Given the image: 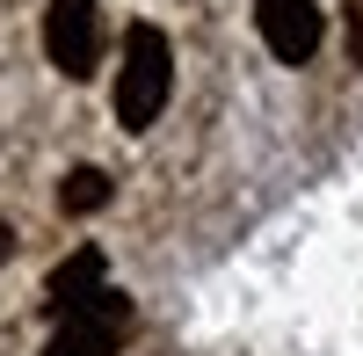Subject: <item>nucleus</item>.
Wrapping results in <instances>:
<instances>
[{
	"label": "nucleus",
	"instance_id": "obj_1",
	"mask_svg": "<svg viewBox=\"0 0 363 356\" xmlns=\"http://www.w3.org/2000/svg\"><path fill=\"white\" fill-rule=\"evenodd\" d=\"M167 87H174V51L153 22H131L124 29V66H116V124L124 131H153L160 109H167Z\"/></svg>",
	"mask_w": 363,
	"mask_h": 356
},
{
	"label": "nucleus",
	"instance_id": "obj_2",
	"mask_svg": "<svg viewBox=\"0 0 363 356\" xmlns=\"http://www.w3.org/2000/svg\"><path fill=\"white\" fill-rule=\"evenodd\" d=\"M44 58L66 80H95V66H102V8L95 0H51L44 8Z\"/></svg>",
	"mask_w": 363,
	"mask_h": 356
},
{
	"label": "nucleus",
	"instance_id": "obj_3",
	"mask_svg": "<svg viewBox=\"0 0 363 356\" xmlns=\"http://www.w3.org/2000/svg\"><path fill=\"white\" fill-rule=\"evenodd\" d=\"M124 328H131V299L124 291H102V299H87L80 313L58 320V335L44 342V356H116Z\"/></svg>",
	"mask_w": 363,
	"mask_h": 356
},
{
	"label": "nucleus",
	"instance_id": "obj_4",
	"mask_svg": "<svg viewBox=\"0 0 363 356\" xmlns=\"http://www.w3.org/2000/svg\"><path fill=\"white\" fill-rule=\"evenodd\" d=\"M255 22H262V44L284 66H306L320 51V8L313 0H255Z\"/></svg>",
	"mask_w": 363,
	"mask_h": 356
},
{
	"label": "nucleus",
	"instance_id": "obj_5",
	"mask_svg": "<svg viewBox=\"0 0 363 356\" xmlns=\"http://www.w3.org/2000/svg\"><path fill=\"white\" fill-rule=\"evenodd\" d=\"M44 291H51V313H58V320H66V313H80L87 299H102V291H109V284H102V255H95V247L66 255V262L51 269V284H44Z\"/></svg>",
	"mask_w": 363,
	"mask_h": 356
},
{
	"label": "nucleus",
	"instance_id": "obj_6",
	"mask_svg": "<svg viewBox=\"0 0 363 356\" xmlns=\"http://www.w3.org/2000/svg\"><path fill=\"white\" fill-rule=\"evenodd\" d=\"M102 204H109V174L102 167H73L66 182H58V211L66 218H95Z\"/></svg>",
	"mask_w": 363,
	"mask_h": 356
},
{
	"label": "nucleus",
	"instance_id": "obj_7",
	"mask_svg": "<svg viewBox=\"0 0 363 356\" xmlns=\"http://www.w3.org/2000/svg\"><path fill=\"white\" fill-rule=\"evenodd\" d=\"M349 58H363V0L349 8Z\"/></svg>",
	"mask_w": 363,
	"mask_h": 356
},
{
	"label": "nucleus",
	"instance_id": "obj_8",
	"mask_svg": "<svg viewBox=\"0 0 363 356\" xmlns=\"http://www.w3.org/2000/svg\"><path fill=\"white\" fill-rule=\"evenodd\" d=\"M8 247H15V233H8V226H0V262H8Z\"/></svg>",
	"mask_w": 363,
	"mask_h": 356
}]
</instances>
